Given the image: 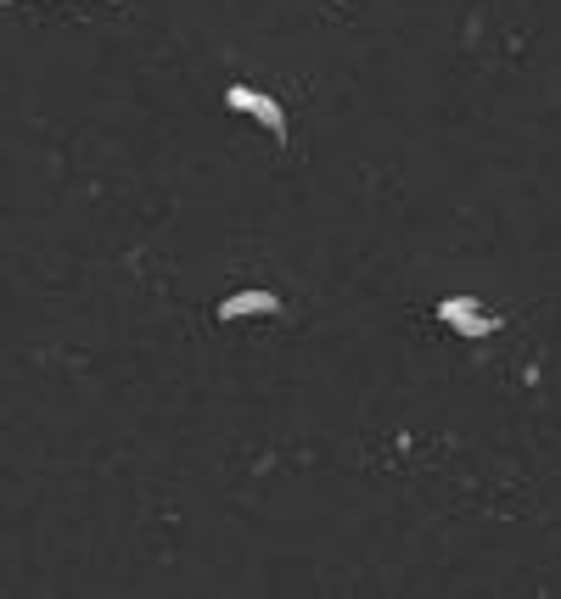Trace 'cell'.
<instances>
[{
	"label": "cell",
	"mask_w": 561,
	"mask_h": 599,
	"mask_svg": "<svg viewBox=\"0 0 561 599\" xmlns=\"http://www.w3.org/2000/svg\"><path fill=\"white\" fill-rule=\"evenodd\" d=\"M225 107L230 113H248L270 140H280V146H293V124H287V107L275 102V95H264V90H253V84H230L225 90Z\"/></svg>",
	"instance_id": "cell-1"
},
{
	"label": "cell",
	"mask_w": 561,
	"mask_h": 599,
	"mask_svg": "<svg viewBox=\"0 0 561 599\" xmlns=\"http://www.w3.org/2000/svg\"><path fill=\"white\" fill-rule=\"evenodd\" d=\"M438 320H444L455 336H494V331H500V320L483 314L478 297H444V303H438Z\"/></svg>",
	"instance_id": "cell-2"
},
{
	"label": "cell",
	"mask_w": 561,
	"mask_h": 599,
	"mask_svg": "<svg viewBox=\"0 0 561 599\" xmlns=\"http://www.w3.org/2000/svg\"><path fill=\"white\" fill-rule=\"evenodd\" d=\"M270 314H280V297L275 291H230L225 303H219V320L225 325H237V320H270Z\"/></svg>",
	"instance_id": "cell-3"
},
{
	"label": "cell",
	"mask_w": 561,
	"mask_h": 599,
	"mask_svg": "<svg viewBox=\"0 0 561 599\" xmlns=\"http://www.w3.org/2000/svg\"><path fill=\"white\" fill-rule=\"evenodd\" d=\"M7 7H23V0H7Z\"/></svg>",
	"instance_id": "cell-4"
},
{
	"label": "cell",
	"mask_w": 561,
	"mask_h": 599,
	"mask_svg": "<svg viewBox=\"0 0 561 599\" xmlns=\"http://www.w3.org/2000/svg\"><path fill=\"white\" fill-rule=\"evenodd\" d=\"M332 7H343V0H332Z\"/></svg>",
	"instance_id": "cell-5"
}]
</instances>
